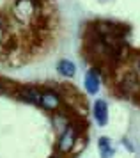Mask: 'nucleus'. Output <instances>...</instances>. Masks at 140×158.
<instances>
[{
  "label": "nucleus",
  "mask_w": 140,
  "mask_h": 158,
  "mask_svg": "<svg viewBox=\"0 0 140 158\" xmlns=\"http://www.w3.org/2000/svg\"><path fill=\"white\" fill-rule=\"evenodd\" d=\"M119 89L122 96L126 98H138L140 96V80L137 77V73L128 71L122 75V78L119 80Z\"/></svg>",
  "instance_id": "1"
},
{
  "label": "nucleus",
  "mask_w": 140,
  "mask_h": 158,
  "mask_svg": "<svg viewBox=\"0 0 140 158\" xmlns=\"http://www.w3.org/2000/svg\"><path fill=\"white\" fill-rule=\"evenodd\" d=\"M76 137H78V130L73 126V124H68L66 130H64L62 137L59 139V144H57V149L59 153H69L73 149V146L76 142Z\"/></svg>",
  "instance_id": "2"
},
{
  "label": "nucleus",
  "mask_w": 140,
  "mask_h": 158,
  "mask_svg": "<svg viewBox=\"0 0 140 158\" xmlns=\"http://www.w3.org/2000/svg\"><path fill=\"white\" fill-rule=\"evenodd\" d=\"M16 96L20 98L21 101H27V103H34V105H41V98L43 93L37 89V87L32 85H21L18 87L16 91Z\"/></svg>",
  "instance_id": "3"
},
{
  "label": "nucleus",
  "mask_w": 140,
  "mask_h": 158,
  "mask_svg": "<svg viewBox=\"0 0 140 158\" xmlns=\"http://www.w3.org/2000/svg\"><path fill=\"white\" fill-rule=\"evenodd\" d=\"M62 105V98L60 94L55 91H43V98H41V107L46 110H57Z\"/></svg>",
  "instance_id": "4"
},
{
  "label": "nucleus",
  "mask_w": 140,
  "mask_h": 158,
  "mask_svg": "<svg viewBox=\"0 0 140 158\" xmlns=\"http://www.w3.org/2000/svg\"><path fill=\"white\" fill-rule=\"evenodd\" d=\"M85 89L89 94H96L99 89V71L96 68H92L85 75Z\"/></svg>",
  "instance_id": "5"
},
{
  "label": "nucleus",
  "mask_w": 140,
  "mask_h": 158,
  "mask_svg": "<svg viewBox=\"0 0 140 158\" xmlns=\"http://www.w3.org/2000/svg\"><path fill=\"white\" fill-rule=\"evenodd\" d=\"M94 117L99 126H105L108 121V105L105 100H98L94 103Z\"/></svg>",
  "instance_id": "6"
},
{
  "label": "nucleus",
  "mask_w": 140,
  "mask_h": 158,
  "mask_svg": "<svg viewBox=\"0 0 140 158\" xmlns=\"http://www.w3.org/2000/svg\"><path fill=\"white\" fill-rule=\"evenodd\" d=\"M57 71L60 73V75H64V77H73L75 71H76V66L73 64L69 59H62V60L57 64Z\"/></svg>",
  "instance_id": "7"
},
{
  "label": "nucleus",
  "mask_w": 140,
  "mask_h": 158,
  "mask_svg": "<svg viewBox=\"0 0 140 158\" xmlns=\"http://www.w3.org/2000/svg\"><path fill=\"white\" fill-rule=\"evenodd\" d=\"M98 144H99V151H101V156L103 158H110L113 155L112 144H110V140H108L106 137H101Z\"/></svg>",
  "instance_id": "8"
},
{
  "label": "nucleus",
  "mask_w": 140,
  "mask_h": 158,
  "mask_svg": "<svg viewBox=\"0 0 140 158\" xmlns=\"http://www.w3.org/2000/svg\"><path fill=\"white\" fill-rule=\"evenodd\" d=\"M7 29H9V22H7V18L4 15H0V44L4 43L7 39Z\"/></svg>",
  "instance_id": "9"
},
{
  "label": "nucleus",
  "mask_w": 140,
  "mask_h": 158,
  "mask_svg": "<svg viewBox=\"0 0 140 158\" xmlns=\"http://www.w3.org/2000/svg\"><path fill=\"white\" fill-rule=\"evenodd\" d=\"M4 89H6V85H4V82H2V80H0V94L4 93Z\"/></svg>",
  "instance_id": "10"
},
{
  "label": "nucleus",
  "mask_w": 140,
  "mask_h": 158,
  "mask_svg": "<svg viewBox=\"0 0 140 158\" xmlns=\"http://www.w3.org/2000/svg\"><path fill=\"white\" fill-rule=\"evenodd\" d=\"M51 158H64V156H62V155H60V153H59V155H53V156H51Z\"/></svg>",
  "instance_id": "11"
},
{
  "label": "nucleus",
  "mask_w": 140,
  "mask_h": 158,
  "mask_svg": "<svg viewBox=\"0 0 140 158\" xmlns=\"http://www.w3.org/2000/svg\"><path fill=\"white\" fill-rule=\"evenodd\" d=\"M138 71H140V60H138Z\"/></svg>",
  "instance_id": "12"
}]
</instances>
